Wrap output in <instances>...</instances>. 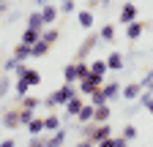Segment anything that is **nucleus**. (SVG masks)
<instances>
[{"label":"nucleus","instance_id":"nucleus-6","mask_svg":"<svg viewBox=\"0 0 153 147\" xmlns=\"http://www.w3.org/2000/svg\"><path fill=\"white\" fill-rule=\"evenodd\" d=\"M140 93H142V85H140V82H131V85L120 87V96H123L126 101H134V98H140Z\"/></svg>","mask_w":153,"mask_h":147},{"label":"nucleus","instance_id":"nucleus-10","mask_svg":"<svg viewBox=\"0 0 153 147\" xmlns=\"http://www.w3.org/2000/svg\"><path fill=\"white\" fill-rule=\"evenodd\" d=\"M49 46L52 44H47L44 38H38L36 44H30V57H44V54L49 52Z\"/></svg>","mask_w":153,"mask_h":147},{"label":"nucleus","instance_id":"nucleus-20","mask_svg":"<svg viewBox=\"0 0 153 147\" xmlns=\"http://www.w3.org/2000/svg\"><path fill=\"white\" fill-rule=\"evenodd\" d=\"M27 27H38V30H44V16H41V8L33 11V14L27 16Z\"/></svg>","mask_w":153,"mask_h":147},{"label":"nucleus","instance_id":"nucleus-35","mask_svg":"<svg viewBox=\"0 0 153 147\" xmlns=\"http://www.w3.org/2000/svg\"><path fill=\"white\" fill-rule=\"evenodd\" d=\"M112 147H128V139L126 136H118V139H115V144Z\"/></svg>","mask_w":153,"mask_h":147},{"label":"nucleus","instance_id":"nucleus-36","mask_svg":"<svg viewBox=\"0 0 153 147\" xmlns=\"http://www.w3.org/2000/svg\"><path fill=\"white\" fill-rule=\"evenodd\" d=\"M3 68H6V71H14V68H16V60H14V57H8V60L3 63Z\"/></svg>","mask_w":153,"mask_h":147},{"label":"nucleus","instance_id":"nucleus-43","mask_svg":"<svg viewBox=\"0 0 153 147\" xmlns=\"http://www.w3.org/2000/svg\"><path fill=\"white\" fill-rule=\"evenodd\" d=\"M148 90H150V93H153V79H150V85H148Z\"/></svg>","mask_w":153,"mask_h":147},{"label":"nucleus","instance_id":"nucleus-38","mask_svg":"<svg viewBox=\"0 0 153 147\" xmlns=\"http://www.w3.org/2000/svg\"><path fill=\"white\" fill-rule=\"evenodd\" d=\"M0 147H16V142H14V139H3V142H0Z\"/></svg>","mask_w":153,"mask_h":147},{"label":"nucleus","instance_id":"nucleus-24","mask_svg":"<svg viewBox=\"0 0 153 147\" xmlns=\"http://www.w3.org/2000/svg\"><path fill=\"white\" fill-rule=\"evenodd\" d=\"M63 79H66V82H71V85L79 79V76H76V63H68V65L63 68Z\"/></svg>","mask_w":153,"mask_h":147},{"label":"nucleus","instance_id":"nucleus-3","mask_svg":"<svg viewBox=\"0 0 153 147\" xmlns=\"http://www.w3.org/2000/svg\"><path fill=\"white\" fill-rule=\"evenodd\" d=\"M96 44H99V33H90L88 38L79 44V49H76V60H85L88 54L93 52V46H96Z\"/></svg>","mask_w":153,"mask_h":147},{"label":"nucleus","instance_id":"nucleus-1","mask_svg":"<svg viewBox=\"0 0 153 147\" xmlns=\"http://www.w3.org/2000/svg\"><path fill=\"white\" fill-rule=\"evenodd\" d=\"M101 82H104V76H101V74H88V76H82L79 79V93L82 96H90V93H96V90H99L101 87Z\"/></svg>","mask_w":153,"mask_h":147},{"label":"nucleus","instance_id":"nucleus-34","mask_svg":"<svg viewBox=\"0 0 153 147\" xmlns=\"http://www.w3.org/2000/svg\"><path fill=\"white\" fill-rule=\"evenodd\" d=\"M120 136H126L128 142H131V139H137V128H134L131 123H128V125H123V134H120Z\"/></svg>","mask_w":153,"mask_h":147},{"label":"nucleus","instance_id":"nucleus-39","mask_svg":"<svg viewBox=\"0 0 153 147\" xmlns=\"http://www.w3.org/2000/svg\"><path fill=\"white\" fill-rule=\"evenodd\" d=\"M76 147H93V142H90V139H88V136H85V139H82V142H79V144H76Z\"/></svg>","mask_w":153,"mask_h":147},{"label":"nucleus","instance_id":"nucleus-32","mask_svg":"<svg viewBox=\"0 0 153 147\" xmlns=\"http://www.w3.org/2000/svg\"><path fill=\"white\" fill-rule=\"evenodd\" d=\"M27 147H47V139H44L41 134H36V136H30V142H27Z\"/></svg>","mask_w":153,"mask_h":147},{"label":"nucleus","instance_id":"nucleus-18","mask_svg":"<svg viewBox=\"0 0 153 147\" xmlns=\"http://www.w3.org/2000/svg\"><path fill=\"white\" fill-rule=\"evenodd\" d=\"M27 134H30V136L44 134V117H33V120L27 123Z\"/></svg>","mask_w":153,"mask_h":147},{"label":"nucleus","instance_id":"nucleus-27","mask_svg":"<svg viewBox=\"0 0 153 147\" xmlns=\"http://www.w3.org/2000/svg\"><path fill=\"white\" fill-rule=\"evenodd\" d=\"M57 11H60V14H74V11H76V6H74V0H60Z\"/></svg>","mask_w":153,"mask_h":147},{"label":"nucleus","instance_id":"nucleus-7","mask_svg":"<svg viewBox=\"0 0 153 147\" xmlns=\"http://www.w3.org/2000/svg\"><path fill=\"white\" fill-rule=\"evenodd\" d=\"M142 33H145V25H142V22H137V19L126 25V38H128V41H137Z\"/></svg>","mask_w":153,"mask_h":147},{"label":"nucleus","instance_id":"nucleus-2","mask_svg":"<svg viewBox=\"0 0 153 147\" xmlns=\"http://www.w3.org/2000/svg\"><path fill=\"white\" fill-rule=\"evenodd\" d=\"M71 96H76V90H74V85H71V82H66L63 87H57L55 93H52V101H55V106H57V104L63 106V104H66Z\"/></svg>","mask_w":153,"mask_h":147},{"label":"nucleus","instance_id":"nucleus-37","mask_svg":"<svg viewBox=\"0 0 153 147\" xmlns=\"http://www.w3.org/2000/svg\"><path fill=\"white\" fill-rule=\"evenodd\" d=\"M112 144H115V139H112V136H107V139H101V142H99V147H112Z\"/></svg>","mask_w":153,"mask_h":147},{"label":"nucleus","instance_id":"nucleus-11","mask_svg":"<svg viewBox=\"0 0 153 147\" xmlns=\"http://www.w3.org/2000/svg\"><path fill=\"white\" fill-rule=\"evenodd\" d=\"M16 79H25L30 87H36V85H41V79H44V76H41L36 68H25V74H22V76H16Z\"/></svg>","mask_w":153,"mask_h":147},{"label":"nucleus","instance_id":"nucleus-21","mask_svg":"<svg viewBox=\"0 0 153 147\" xmlns=\"http://www.w3.org/2000/svg\"><path fill=\"white\" fill-rule=\"evenodd\" d=\"M38 38H41V30H38V27H27V30L22 33V41H25V44H36Z\"/></svg>","mask_w":153,"mask_h":147},{"label":"nucleus","instance_id":"nucleus-14","mask_svg":"<svg viewBox=\"0 0 153 147\" xmlns=\"http://www.w3.org/2000/svg\"><path fill=\"white\" fill-rule=\"evenodd\" d=\"M27 57H30V44L19 41V44H16V49H14V60H16V63H25Z\"/></svg>","mask_w":153,"mask_h":147},{"label":"nucleus","instance_id":"nucleus-22","mask_svg":"<svg viewBox=\"0 0 153 147\" xmlns=\"http://www.w3.org/2000/svg\"><path fill=\"white\" fill-rule=\"evenodd\" d=\"M101 90L107 93V98H109V101L120 96V85H118V82H109V85H101Z\"/></svg>","mask_w":153,"mask_h":147},{"label":"nucleus","instance_id":"nucleus-29","mask_svg":"<svg viewBox=\"0 0 153 147\" xmlns=\"http://www.w3.org/2000/svg\"><path fill=\"white\" fill-rule=\"evenodd\" d=\"M14 90H16V96L22 98V96H27V90H30V85L25 82V79H16V85H14Z\"/></svg>","mask_w":153,"mask_h":147},{"label":"nucleus","instance_id":"nucleus-40","mask_svg":"<svg viewBox=\"0 0 153 147\" xmlns=\"http://www.w3.org/2000/svg\"><path fill=\"white\" fill-rule=\"evenodd\" d=\"M6 8H8V3H6V0H0V14H3Z\"/></svg>","mask_w":153,"mask_h":147},{"label":"nucleus","instance_id":"nucleus-12","mask_svg":"<svg viewBox=\"0 0 153 147\" xmlns=\"http://www.w3.org/2000/svg\"><path fill=\"white\" fill-rule=\"evenodd\" d=\"M112 112H109V104H101V106H96V112H93V123H109Z\"/></svg>","mask_w":153,"mask_h":147},{"label":"nucleus","instance_id":"nucleus-26","mask_svg":"<svg viewBox=\"0 0 153 147\" xmlns=\"http://www.w3.org/2000/svg\"><path fill=\"white\" fill-rule=\"evenodd\" d=\"M57 35H60V33H57L52 25H49V30H41V38H44L47 44H55V41H57Z\"/></svg>","mask_w":153,"mask_h":147},{"label":"nucleus","instance_id":"nucleus-16","mask_svg":"<svg viewBox=\"0 0 153 147\" xmlns=\"http://www.w3.org/2000/svg\"><path fill=\"white\" fill-rule=\"evenodd\" d=\"M107 68L120 71V68H123V54H120V52H109V57H107Z\"/></svg>","mask_w":153,"mask_h":147},{"label":"nucleus","instance_id":"nucleus-25","mask_svg":"<svg viewBox=\"0 0 153 147\" xmlns=\"http://www.w3.org/2000/svg\"><path fill=\"white\" fill-rule=\"evenodd\" d=\"M8 90H11V76L8 74H0V98H6Z\"/></svg>","mask_w":153,"mask_h":147},{"label":"nucleus","instance_id":"nucleus-13","mask_svg":"<svg viewBox=\"0 0 153 147\" xmlns=\"http://www.w3.org/2000/svg\"><path fill=\"white\" fill-rule=\"evenodd\" d=\"M57 14H60V11H57L55 6H49V3H47V6L41 8V16H44V27L55 25V19H57Z\"/></svg>","mask_w":153,"mask_h":147},{"label":"nucleus","instance_id":"nucleus-19","mask_svg":"<svg viewBox=\"0 0 153 147\" xmlns=\"http://www.w3.org/2000/svg\"><path fill=\"white\" fill-rule=\"evenodd\" d=\"M93 112H96L93 104H82V109H79V115H76V117H79V123H90L93 120Z\"/></svg>","mask_w":153,"mask_h":147},{"label":"nucleus","instance_id":"nucleus-9","mask_svg":"<svg viewBox=\"0 0 153 147\" xmlns=\"http://www.w3.org/2000/svg\"><path fill=\"white\" fill-rule=\"evenodd\" d=\"M66 144V128L60 125L57 131H52V136L47 139V147H63Z\"/></svg>","mask_w":153,"mask_h":147},{"label":"nucleus","instance_id":"nucleus-5","mask_svg":"<svg viewBox=\"0 0 153 147\" xmlns=\"http://www.w3.org/2000/svg\"><path fill=\"white\" fill-rule=\"evenodd\" d=\"M82 96H71L63 106H66V117H76V115H79V109H82Z\"/></svg>","mask_w":153,"mask_h":147},{"label":"nucleus","instance_id":"nucleus-42","mask_svg":"<svg viewBox=\"0 0 153 147\" xmlns=\"http://www.w3.org/2000/svg\"><path fill=\"white\" fill-rule=\"evenodd\" d=\"M148 112H150V115H153V101H150V104H148Z\"/></svg>","mask_w":153,"mask_h":147},{"label":"nucleus","instance_id":"nucleus-33","mask_svg":"<svg viewBox=\"0 0 153 147\" xmlns=\"http://www.w3.org/2000/svg\"><path fill=\"white\" fill-rule=\"evenodd\" d=\"M38 104H41L38 98H33V96H22V106H25V109H36Z\"/></svg>","mask_w":153,"mask_h":147},{"label":"nucleus","instance_id":"nucleus-30","mask_svg":"<svg viewBox=\"0 0 153 147\" xmlns=\"http://www.w3.org/2000/svg\"><path fill=\"white\" fill-rule=\"evenodd\" d=\"M33 117H36V115H33V109H25V106L19 109V123H22V125H27Z\"/></svg>","mask_w":153,"mask_h":147},{"label":"nucleus","instance_id":"nucleus-8","mask_svg":"<svg viewBox=\"0 0 153 147\" xmlns=\"http://www.w3.org/2000/svg\"><path fill=\"white\" fill-rule=\"evenodd\" d=\"M0 123H3V128H8V131L19 128V125H22V123H19V109H14V112H6Z\"/></svg>","mask_w":153,"mask_h":147},{"label":"nucleus","instance_id":"nucleus-28","mask_svg":"<svg viewBox=\"0 0 153 147\" xmlns=\"http://www.w3.org/2000/svg\"><path fill=\"white\" fill-rule=\"evenodd\" d=\"M90 71L104 76V74H107V60H93V63H90Z\"/></svg>","mask_w":153,"mask_h":147},{"label":"nucleus","instance_id":"nucleus-23","mask_svg":"<svg viewBox=\"0 0 153 147\" xmlns=\"http://www.w3.org/2000/svg\"><path fill=\"white\" fill-rule=\"evenodd\" d=\"M90 104H93V106H101V104H109V98H107V93H104V90L99 87L96 93H90Z\"/></svg>","mask_w":153,"mask_h":147},{"label":"nucleus","instance_id":"nucleus-17","mask_svg":"<svg viewBox=\"0 0 153 147\" xmlns=\"http://www.w3.org/2000/svg\"><path fill=\"white\" fill-rule=\"evenodd\" d=\"M57 128H60V115H47L44 117V134L47 131L52 134V131H57Z\"/></svg>","mask_w":153,"mask_h":147},{"label":"nucleus","instance_id":"nucleus-31","mask_svg":"<svg viewBox=\"0 0 153 147\" xmlns=\"http://www.w3.org/2000/svg\"><path fill=\"white\" fill-rule=\"evenodd\" d=\"M99 38L112 41V38H115V27H112V25H104V27H101V33H99Z\"/></svg>","mask_w":153,"mask_h":147},{"label":"nucleus","instance_id":"nucleus-4","mask_svg":"<svg viewBox=\"0 0 153 147\" xmlns=\"http://www.w3.org/2000/svg\"><path fill=\"white\" fill-rule=\"evenodd\" d=\"M137 11H140V8L134 6V0H128V3L120 8V16H118V19H120L123 25H128V22H134V19H137Z\"/></svg>","mask_w":153,"mask_h":147},{"label":"nucleus","instance_id":"nucleus-15","mask_svg":"<svg viewBox=\"0 0 153 147\" xmlns=\"http://www.w3.org/2000/svg\"><path fill=\"white\" fill-rule=\"evenodd\" d=\"M76 19H79V25H82L85 30H93V22H96V19H93V11H88V8H82L79 14H76Z\"/></svg>","mask_w":153,"mask_h":147},{"label":"nucleus","instance_id":"nucleus-41","mask_svg":"<svg viewBox=\"0 0 153 147\" xmlns=\"http://www.w3.org/2000/svg\"><path fill=\"white\" fill-rule=\"evenodd\" d=\"M49 3V0H36V6H47Z\"/></svg>","mask_w":153,"mask_h":147}]
</instances>
